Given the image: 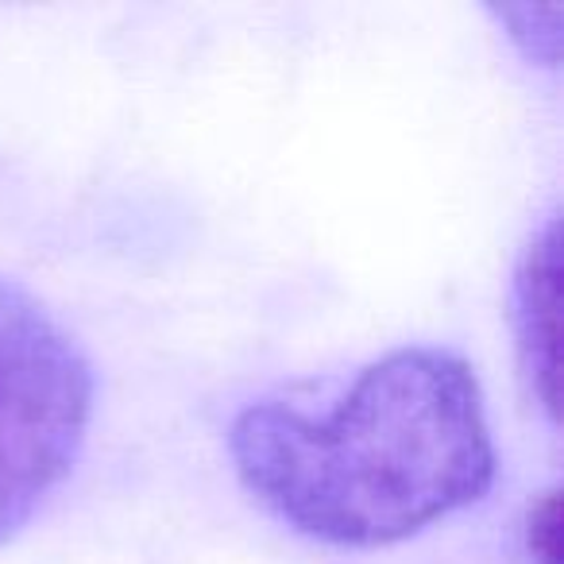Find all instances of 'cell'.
<instances>
[{
  "label": "cell",
  "mask_w": 564,
  "mask_h": 564,
  "mask_svg": "<svg viewBox=\"0 0 564 564\" xmlns=\"http://www.w3.org/2000/svg\"><path fill=\"white\" fill-rule=\"evenodd\" d=\"M510 325L530 394L556 414V217L530 236L510 286Z\"/></svg>",
  "instance_id": "cell-3"
},
{
  "label": "cell",
  "mask_w": 564,
  "mask_h": 564,
  "mask_svg": "<svg viewBox=\"0 0 564 564\" xmlns=\"http://www.w3.org/2000/svg\"><path fill=\"white\" fill-rule=\"evenodd\" d=\"M228 456L259 507L345 549L414 538L495 484L484 391L448 348L387 352L333 394H267L236 414Z\"/></svg>",
  "instance_id": "cell-1"
},
{
  "label": "cell",
  "mask_w": 564,
  "mask_h": 564,
  "mask_svg": "<svg viewBox=\"0 0 564 564\" xmlns=\"http://www.w3.org/2000/svg\"><path fill=\"white\" fill-rule=\"evenodd\" d=\"M94 368L32 291L0 274V541L20 533L82 453Z\"/></svg>",
  "instance_id": "cell-2"
}]
</instances>
